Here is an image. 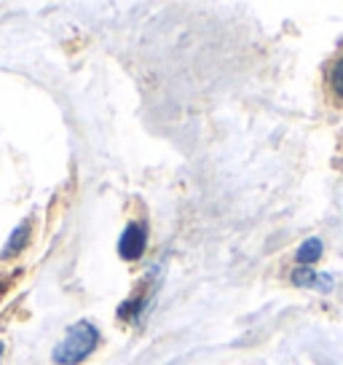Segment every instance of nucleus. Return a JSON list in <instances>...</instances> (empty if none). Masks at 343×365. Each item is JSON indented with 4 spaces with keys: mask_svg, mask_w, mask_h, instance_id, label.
<instances>
[{
    "mask_svg": "<svg viewBox=\"0 0 343 365\" xmlns=\"http://www.w3.org/2000/svg\"><path fill=\"white\" fill-rule=\"evenodd\" d=\"M97 344H100V331L89 319H78L65 331V339L54 346L51 360L54 365H78L97 349Z\"/></svg>",
    "mask_w": 343,
    "mask_h": 365,
    "instance_id": "f257e3e1",
    "label": "nucleus"
},
{
    "mask_svg": "<svg viewBox=\"0 0 343 365\" xmlns=\"http://www.w3.org/2000/svg\"><path fill=\"white\" fill-rule=\"evenodd\" d=\"M148 247V228L145 223H129L118 240V255L124 261H139Z\"/></svg>",
    "mask_w": 343,
    "mask_h": 365,
    "instance_id": "f03ea898",
    "label": "nucleus"
},
{
    "mask_svg": "<svg viewBox=\"0 0 343 365\" xmlns=\"http://www.w3.org/2000/svg\"><path fill=\"white\" fill-rule=\"evenodd\" d=\"M27 242H30V220H24L22 226L14 228L11 240L6 242V247H3V258H14V255H19Z\"/></svg>",
    "mask_w": 343,
    "mask_h": 365,
    "instance_id": "7ed1b4c3",
    "label": "nucleus"
},
{
    "mask_svg": "<svg viewBox=\"0 0 343 365\" xmlns=\"http://www.w3.org/2000/svg\"><path fill=\"white\" fill-rule=\"evenodd\" d=\"M292 282H295L297 287H327L330 285V277H317V272L314 269H309V266H300V269H295L292 272Z\"/></svg>",
    "mask_w": 343,
    "mask_h": 365,
    "instance_id": "20e7f679",
    "label": "nucleus"
},
{
    "mask_svg": "<svg viewBox=\"0 0 343 365\" xmlns=\"http://www.w3.org/2000/svg\"><path fill=\"white\" fill-rule=\"evenodd\" d=\"M320 255H322V242L309 240V242H303V245H300V250H297V261L309 266V263H314Z\"/></svg>",
    "mask_w": 343,
    "mask_h": 365,
    "instance_id": "39448f33",
    "label": "nucleus"
},
{
    "mask_svg": "<svg viewBox=\"0 0 343 365\" xmlns=\"http://www.w3.org/2000/svg\"><path fill=\"white\" fill-rule=\"evenodd\" d=\"M330 86L343 100V51H341V57L335 59V65H332V70H330Z\"/></svg>",
    "mask_w": 343,
    "mask_h": 365,
    "instance_id": "423d86ee",
    "label": "nucleus"
},
{
    "mask_svg": "<svg viewBox=\"0 0 343 365\" xmlns=\"http://www.w3.org/2000/svg\"><path fill=\"white\" fill-rule=\"evenodd\" d=\"M0 357H3V341H0Z\"/></svg>",
    "mask_w": 343,
    "mask_h": 365,
    "instance_id": "0eeeda50",
    "label": "nucleus"
}]
</instances>
